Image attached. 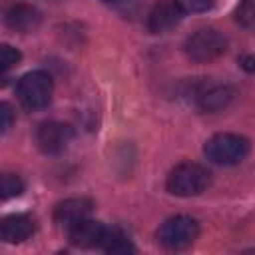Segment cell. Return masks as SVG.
<instances>
[{"instance_id":"obj_8","label":"cell","mask_w":255,"mask_h":255,"mask_svg":"<svg viewBox=\"0 0 255 255\" xmlns=\"http://www.w3.org/2000/svg\"><path fill=\"white\" fill-rule=\"evenodd\" d=\"M66 231H68V239L72 245L82 247V249H94V247H102V241L106 237L108 227L102 225L100 221L86 217Z\"/></svg>"},{"instance_id":"obj_16","label":"cell","mask_w":255,"mask_h":255,"mask_svg":"<svg viewBox=\"0 0 255 255\" xmlns=\"http://www.w3.org/2000/svg\"><path fill=\"white\" fill-rule=\"evenodd\" d=\"M20 52L16 50V48H12V46H8V44H2L0 46V68L6 72V70H10L12 66H16L18 62H20Z\"/></svg>"},{"instance_id":"obj_2","label":"cell","mask_w":255,"mask_h":255,"mask_svg":"<svg viewBox=\"0 0 255 255\" xmlns=\"http://www.w3.org/2000/svg\"><path fill=\"white\" fill-rule=\"evenodd\" d=\"M52 76L44 70H34L24 74L18 80L16 86V96L18 102L22 104L24 110L28 112H38L48 106L52 98Z\"/></svg>"},{"instance_id":"obj_14","label":"cell","mask_w":255,"mask_h":255,"mask_svg":"<svg viewBox=\"0 0 255 255\" xmlns=\"http://www.w3.org/2000/svg\"><path fill=\"white\" fill-rule=\"evenodd\" d=\"M235 20L241 28L255 32V0H239L235 6Z\"/></svg>"},{"instance_id":"obj_11","label":"cell","mask_w":255,"mask_h":255,"mask_svg":"<svg viewBox=\"0 0 255 255\" xmlns=\"http://www.w3.org/2000/svg\"><path fill=\"white\" fill-rule=\"evenodd\" d=\"M233 90L229 86H223V84H209V86H203L199 92H197V106L203 110V112H219L223 108L229 106V102L233 100Z\"/></svg>"},{"instance_id":"obj_15","label":"cell","mask_w":255,"mask_h":255,"mask_svg":"<svg viewBox=\"0 0 255 255\" xmlns=\"http://www.w3.org/2000/svg\"><path fill=\"white\" fill-rule=\"evenodd\" d=\"M24 191V181L20 179V175L16 173H4L2 175V197L10 199V197H18Z\"/></svg>"},{"instance_id":"obj_5","label":"cell","mask_w":255,"mask_h":255,"mask_svg":"<svg viewBox=\"0 0 255 255\" xmlns=\"http://www.w3.org/2000/svg\"><path fill=\"white\" fill-rule=\"evenodd\" d=\"M227 48L225 36L215 28H199L187 36L183 50L193 62H211L219 58Z\"/></svg>"},{"instance_id":"obj_1","label":"cell","mask_w":255,"mask_h":255,"mask_svg":"<svg viewBox=\"0 0 255 255\" xmlns=\"http://www.w3.org/2000/svg\"><path fill=\"white\" fill-rule=\"evenodd\" d=\"M209 183H211L209 169H205L199 163L185 161V163L175 165L169 171L167 181H165V187H167V191L171 195H177V197H193V195L203 193L209 187Z\"/></svg>"},{"instance_id":"obj_20","label":"cell","mask_w":255,"mask_h":255,"mask_svg":"<svg viewBox=\"0 0 255 255\" xmlns=\"http://www.w3.org/2000/svg\"><path fill=\"white\" fill-rule=\"evenodd\" d=\"M102 2H108L110 4V2H116V0H102Z\"/></svg>"},{"instance_id":"obj_6","label":"cell","mask_w":255,"mask_h":255,"mask_svg":"<svg viewBox=\"0 0 255 255\" xmlns=\"http://www.w3.org/2000/svg\"><path fill=\"white\" fill-rule=\"evenodd\" d=\"M74 137V129L64 122H44L36 129V143L44 153H62Z\"/></svg>"},{"instance_id":"obj_13","label":"cell","mask_w":255,"mask_h":255,"mask_svg":"<svg viewBox=\"0 0 255 255\" xmlns=\"http://www.w3.org/2000/svg\"><path fill=\"white\" fill-rule=\"evenodd\" d=\"M100 249H104L106 253H112V255H124V253H133L135 251V247L131 245L128 235L118 227H112V229L106 231V237H104Z\"/></svg>"},{"instance_id":"obj_12","label":"cell","mask_w":255,"mask_h":255,"mask_svg":"<svg viewBox=\"0 0 255 255\" xmlns=\"http://www.w3.org/2000/svg\"><path fill=\"white\" fill-rule=\"evenodd\" d=\"M40 20H42L40 12L30 4H14L6 12V24L12 30L22 32V34H28V32L36 30Z\"/></svg>"},{"instance_id":"obj_19","label":"cell","mask_w":255,"mask_h":255,"mask_svg":"<svg viewBox=\"0 0 255 255\" xmlns=\"http://www.w3.org/2000/svg\"><path fill=\"white\" fill-rule=\"evenodd\" d=\"M239 64H241L243 70H247V72H255V56H243V58L239 60Z\"/></svg>"},{"instance_id":"obj_3","label":"cell","mask_w":255,"mask_h":255,"mask_svg":"<svg viewBox=\"0 0 255 255\" xmlns=\"http://www.w3.org/2000/svg\"><path fill=\"white\" fill-rule=\"evenodd\" d=\"M205 157L217 165H237L249 153V141L239 133H215L205 141Z\"/></svg>"},{"instance_id":"obj_4","label":"cell","mask_w":255,"mask_h":255,"mask_svg":"<svg viewBox=\"0 0 255 255\" xmlns=\"http://www.w3.org/2000/svg\"><path fill=\"white\" fill-rule=\"evenodd\" d=\"M197 235H199V225L193 217H187V215H175L165 219L155 233L157 243L171 251L189 247L197 239Z\"/></svg>"},{"instance_id":"obj_9","label":"cell","mask_w":255,"mask_h":255,"mask_svg":"<svg viewBox=\"0 0 255 255\" xmlns=\"http://www.w3.org/2000/svg\"><path fill=\"white\" fill-rule=\"evenodd\" d=\"M92 209H94L92 199H86V197H70V199L60 201V203L54 207V221H56L60 227L70 229V227L76 225L78 221L90 217Z\"/></svg>"},{"instance_id":"obj_18","label":"cell","mask_w":255,"mask_h":255,"mask_svg":"<svg viewBox=\"0 0 255 255\" xmlns=\"http://www.w3.org/2000/svg\"><path fill=\"white\" fill-rule=\"evenodd\" d=\"M0 120H2V122H0L2 131H8L10 126H12V122H14V112H12L10 104H6V102L0 104Z\"/></svg>"},{"instance_id":"obj_10","label":"cell","mask_w":255,"mask_h":255,"mask_svg":"<svg viewBox=\"0 0 255 255\" xmlns=\"http://www.w3.org/2000/svg\"><path fill=\"white\" fill-rule=\"evenodd\" d=\"M36 223L28 213H12L0 221V237L6 243H22L32 237Z\"/></svg>"},{"instance_id":"obj_7","label":"cell","mask_w":255,"mask_h":255,"mask_svg":"<svg viewBox=\"0 0 255 255\" xmlns=\"http://www.w3.org/2000/svg\"><path fill=\"white\" fill-rule=\"evenodd\" d=\"M183 8L177 0H159L147 14V30L153 34H163L175 28L183 18Z\"/></svg>"},{"instance_id":"obj_17","label":"cell","mask_w":255,"mask_h":255,"mask_svg":"<svg viewBox=\"0 0 255 255\" xmlns=\"http://www.w3.org/2000/svg\"><path fill=\"white\" fill-rule=\"evenodd\" d=\"M215 0H177V4L183 8V12H205L213 6Z\"/></svg>"}]
</instances>
